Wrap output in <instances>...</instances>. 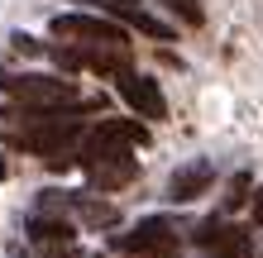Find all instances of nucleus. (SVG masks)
<instances>
[{
  "label": "nucleus",
  "mask_w": 263,
  "mask_h": 258,
  "mask_svg": "<svg viewBox=\"0 0 263 258\" xmlns=\"http://www.w3.org/2000/svg\"><path fill=\"white\" fill-rule=\"evenodd\" d=\"M192 239H196V249H206L215 258H244V253H249V230H239V225H230L220 215L201 220Z\"/></svg>",
  "instance_id": "obj_6"
},
{
  "label": "nucleus",
  "mask_w": 263,
  "mask_h": 258,
  "mask_svg": "<svg viewBox=\"0 0 263 258\" xmlns=\"http://www.w3.org/2000/svg\"><path fill=\"white\" fill-rule=\"evenodd\" d=\"M120 96H125V105L139 115V120H167V101H163V86L153 77H139V72H129V77H120Z\"/></svg>",
  "instance_id": "obj_7"
},
{
  "label": "nucleus",
  "mask_w": 263,
  "mask_h": 258,
  "mask_svg": "<svg viewBox=\"0 0 263 258\" xmlns=\"http://www.w3.org/2000/svg\"><path fill=\"white\" fill-rule=\"evenodd\" d=\"M0 91L29 115H82V91L67 77H39V72H10L0 77Z\"/></svg>",
  "instance_id": "obj_1"
},
{
  "label": "nucleus",
  "mask_w": 263,
  "mask_h": 258,
  "mask_svg": "<svg viewBox=\"0 0 263 258\" xmlns=\"http://www.w3.org/2000/svg\"><path fill=\"white\" fill-rule=\"evenodd\" d=\"M77 168L86 172V182L96 191H120L139 177V158L134 153H101V158H82L77 153Z\"/></svg>",
  "instance_id": "obj_5"
},
{
  "label": "nucleus",
  "mask_w": 263,
  "mask_h": 258,
  "mask_svg": "<svg viewBox=\"0 0 263 258\" xmlns=\"http://www.w3.org/2000/svg\"><path fill=\"white\" fill-rule=\"evenodd\" d=\"M115 249L139 253V258H182L177 220H173V215H148V220H139L129 234H120Z\"/></svg>",
  "instance_id": "obj_3"
},
{
  "label": "nucleus",
  "mask_w": 263,
  "mask_h": 258,
  "mask_svg": "<svg viewBox=\"0 0 263 258\" xmlns=\"http://www.w3.org/2000/svg\"><path fill=\"white\" fill-rule=\"evenodd\" d=\"M167 5H173L182 19L192 24V29H201V24H206V10H201V0H167Z\"/></svg>",
  "instance_id": "obj_12"
},
{
  "label": "nucleus",
  "mask_w": 263,
  "mask_h": 258,
  "mask_svg": "<svg viewBox=\"0 0 263 258\" xmlns=\"http://www.w3.org/2000/svg\"><path fill=\"white\" fill-rule=\"evenodd\" d=\"M48 34L72 48H91V43H125V29L105 14H82V10H63L48 19Z\"/></svg>",
  "instance_id": "obj_2"
},
{
  "label": "nucleus",
  "mask_w": 263,
  "mask_h": 258,
  "mask_svg": "<svg viewBox=\"0 0 263 258\" xmlns=\"http://www.w3.org/2000/svg\"><path fill=\"white\" fill-rule=\"evenodd\" d=\"M211 182H215V163L211 158H196V163H187V168H177L173 177H167V201L187 206V201H196V196L211 191Z\"/></svg>",
  "instance_id": "obj_8"
},
{
  "label": "nucleus",
  "mask_w": 263,
  "mask_h": 258,
  "mask_svg": "<svg viewBox=\"0 0 263 258\" xmlns=\"http://www.w3.org/2000/svg\"><path fill=\"white\" fill-rule=\"evenodd\" d=\"M72 220H63V215H48V210H34L29 215V239L34 244H48V249H67L72 244Z\"/></svg>",
  "instance_id": "obj_9"
},
{
  "label": "nucleus",
  "mask_w": 263,
  "mask_h": 258,
  "mask_svg": "<svg viewBox=\"0 0 263 258\" xmlns=\"http://www.w3.org/2000/svg\"><path fill=\"white\" fill-rule=\"evenodd\" d=\"M148 144V129L139 120H101V125L86 129V144H82V158H101V153H129V148H144Z\"/></svg>",
  "instance_id": "obj_4"
},
{
  "label": "nucleus",
  "mask_w": 263,
  "mask_h": 258,
  "mask_svg": "<svg viewBox=\"0 0 263 258\" xmlns=\"http://www.w3.org/2000/svg\"><path fill=\"white\" fill-rule=\"evenodd\" d=\"M10 53H20V57H43V53H48V43H39V38H29V34H14V38H10Z\"/></svg>",
  "instance_id": "obj_13"
},
{
  "label": "nucleus",
  "mask_w": 263,
  "mask_h": 258,
  "mask_svg": "<svg viewBox=\"0 0 263 258\" xmlns=\"http://www.w3.org/2000/svg\"><path fill=\"white\" fill-rule=\"evenodd\" d=\"M72 210L82 215L86 230H110V225L120 220L115 201H101V196H91V191H72Z\"/></svg>",
  "instance_id": "obj_10"
},
{
  "label": "nucleus",
  "mask_w": 263,
  "mask_h": 258,
  "mask_svg": "<svg viewBox=\"0 0 263 258\" xmlns=\"http://www.w3.org/2000/svg\"><path fill=\"white\" fill-rule=\"evenodd\" d=\"M249 191H254V172H235L225 182V196H220V210L230 215V210H239L244 201H249Z\"/></svg>",
  "instance_id": "obj_11"
}]
</instances>
